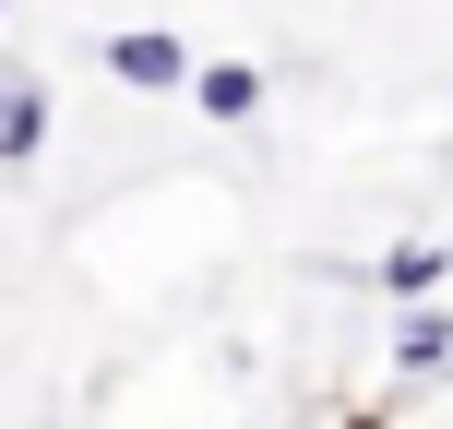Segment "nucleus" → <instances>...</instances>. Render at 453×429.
Returning a JSON list of instances; mask_svg holds the SVG:
<instances>
[{"label":"nucleus","mask_w":453,"mask_h":429,"mask_svg":"<svg viewBox=\"0 0 453 429\" xmlns=\"http://www.w3.org/2000/svg\"><path fill=\"white\" fill-rule=\"evenodd\" d=\"M346 429H382V418H346Z\"/></svg>","instance_id":"423d86ee"},{"label":"nucleus","mask_w":453,"mask_h":429,"mask_svg":"<svg viewBox=\"0 0 453 429\" xmlns=\"http://www.w3.org/2000/svg\"><path fill=\"white\" fill-rule=\"evenodd\" d=\"M0 12H12V0H0Z\"/></svg>","instance_id":"0eeeda50"},{"label":"nucleus","mask_w":453,"mask_h":429,"mask_svg":"<svg viewBox=\"0 0 453 429\" xmlns=\"http://www.w3.org/2000/svg\"><path fill=\"white\" fill-rule=\"evenodd\" d=\"M36 156H48V84L0 60V167H36Z\"/></svg>","instance_id":"f03ea898"},{"label":"nucleus","mask_w":453,"mask_h":429,"mask_svg":"<svg viewBox=\"0 0 453 429\" xmlns=\"http://www.w3.org/2000/svg\"><path fill=\"white\" fill-rule=\"evenodd\" d=\"M441 274H453V250H441V239H394L382 263H370V287H382L394 310H430V298H441Z\"/></svg>","instance_id":"7ed1b4c3"},{"label":"nucleus","mask_w":453,"mask_h":429,"mask_svg":"<svg viewBox=\"0 0 453 429\" xmlns=\"http://www.w3.org/2000/svg\"><path fill=\"white\" fill-rule=\"evenodd\" d=\"M96 60H108V84H132V96H191L203 48H191V36H167V24H119Z\"/></svg>","instance_id":"f257e3e1"},{"label":"nucleus","mask_w":453,"mask_h":429,"mask_svg":"<svg viewBox=\"0 0 453 429\" xmlns=\"http://www.w3.org/2000/svg\"><path fill=\"white\" fill-rule=\"evenodd\" d=\"M191 108L226 119V132H239V119H263V60H203V72H191Z\"/></svg>","instance_id":"20e7f679"},{"label":"nucleus","mask_w":453,"mask_h":429,"mask_svg":"<svg viewBox=\"0 0 453 429\" xmlns=\"http://www.w3.org/2000/svg\"><path fill=\"white\" fill-rule=\"evenodd\" d=\"M394 370H406V382L453 370V310H441V298H430V310H394Z\"/></svg>","instance_id":"39448f33"}]
</instances>
